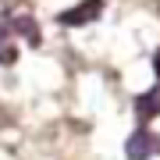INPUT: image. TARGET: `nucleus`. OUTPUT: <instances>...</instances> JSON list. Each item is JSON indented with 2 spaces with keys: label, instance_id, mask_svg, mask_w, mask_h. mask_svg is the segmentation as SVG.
<instances>
[{
  "label": "nucleus",
  "instance_id": "nucleus-3",
  "mask_svg": "<svg viewBox=\"0 0 160 160\" xmlns=\"http://www.w3.org/2000/svg\"><path fill=\"white\" fill-rule=\"evenodd\" d=\"M18 61V32L11 22V11L0 14V64H14Z\"/></svg>",
  "mask_w": 160,
  "mask_h": 160
},
{
  "label": "nucleus",
  "instance_id": "nucleus-6",
  "mask_svg": "<svg viewBox=\"0 0 160 160\" xmlns=\"http://www.w3.org/2000/svg\"><path fill=\"white\" fill-rule=\"evenodd\" d=\"M153 71H157V78H160V50L153 53Z\"/></svg>",
  "mask_w": 160,
  "mask_h": 160
},
{
  "label": "nucleus",
  "instance_id": "nucleus-7",
  "mask_svg": "<svg viewBox=\"0 0 160 160\" xmlns=\"http://www.w3.org/2000/svg\"><path fill=\"white\" fill-rule=\"evenodd\" d=\"M7 125V114H4V107H0V128H4Z\"/></svg>",
  "mask_w": 160,
  "mask_h": 160
},
{
  "label": "nucleus",
  "instance_id": "nucleus-1",
  "mask_svg": "<svg viewBox=\"0 0 160 160\" xmlns=\"http://www.w3.org/2000/svg\"><path fill=\"white\" fill-rule=\"evenodd\" d=\"M125 157L128 160H149V157H160V135H153V132L139 128L128 135L125 142Z\"/></svg>",
  "mask_w": 160,
  "mask_h": 160
},
{
  "label": "nucleus",
  "instance_id": "nucleus-4",
  "mask_svg": "<svg viewBox=\"0 0 160 160\" xmlns=\"http://www.w3.org/2000/svg\"><path fill=\"white\" fill-rule=\"evenodd\" d=\"M135 114H139V121H153L160 114V86H153L142 96H135Z\"/></svg>",
  "mask_w": 160,
  "mask_h": 160
},
{
  "label": "nucleus",
  "instance_id": "nucleus-5",
  "mask_svg": "<svg viewBox=\"0 0 160 160\" xmlns=\"http://www.w3.org/2000/svg\"><path fill=\"white\" fill-rule=\"evenodd\" d=\"M11 7H18L14 0H0V14H7V11H11Z\"/></svg>",
  "mask_w": 160,
  "mask_h": 160
},
{
  "label": "nucleus",
  "instance_id": "nucleus-2",
  "mask_svg": "<svg viewBox=\"0 0 160 160\" xmlns=\"http://www.w3.org/2000/svg\"><path fill=\"white\" fill-rule=\"evenodd\" d=\"M100 14H103V0H86V4L71 7V11H61V18H57V22L64 25V29H78V25L96 22Z\"/></svg>",
  "mask_w": 160,
  "mask_h": 160
}]
</instances>
